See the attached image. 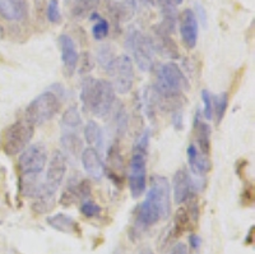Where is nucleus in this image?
<instances>
[{"instance_id": "23", "label": "nucleus", "mask_w": 255, "mask_h": 254, "mask_svg": "<svg viewBox=\"0 0 255 254\" xmlns=\"http://www.w3.org/2000/svg\"><path fill=\"white\" fill-rule=\"evenodd\" d=\"M157 42L153 41L154 50H158L162 55L167 56V58H179V52H177L176 45L174 41L171 40L170 35L166 33H161V32H156Z\"/></svg>"}, {"instance_id": "16", "label": "nucleus", "mask_w": 255, "mask_h": 254, "mask_svg": "<svg viewBox=\"0 0 255 254\" xmlns=\"http://www.w3.org/2000/svg\"><path fill=\"white\" fill-rule=\"evenodd\" d=\"M99 4L100 0H65V9L74 19H83L92 14Z\"/></svg>"}, {"instance_id": "29", "label": "nucleus", "mask_w": 255, "mask_h": 254, "mask_svg": "<svg viewBox=\"0 0 255 254\" xmlns=\"http://www.w3.org/2000/svg\"><path fill=\"white\" fill-rule=\"evenodd\" d=\"M114 51L109 47V45H104L99 49V52H97V59H99V63L101 64L104 69L106 70L108 67L111 64V61L114 60Z\"/></svg>"}, {"instance_id": "1", "label": "nucleus", "mask_w": 255, "mask_h": 254, "mask_svg": "<svg viewBox=\"0 0 255 254\" xmlns=\"http://www.w3.org/2000/svg\"><path fill=\"white\" fill-rule=\"evenodd\" d=\"M170 183L165 176L154 175L145 200L136 210L135 228L144 231L154 226L161 220L168 219L171 214Z\"/></svg>"}, {"instance_id": "32", "label": "nucleus", "mask_w": 255, "mask_h": 254, "mask_svg": "<svg viewBox=\"0 0 255 254\" xmlns=\"http://www.w3.org/2000/svg\"><path fill=\"white\" fill-rule=\"evenodd\" d=\"M92 61H91V58H90V54L88 52H86V54H83V56H82V67H81V72L82 73H87L90 72V70H92Z\"/></svg>"}, {"instance_id": "26", "label": "nucleus", "mask_w": 255, "mask_h": 254, "mask_svg": "<svg viewBox=\"0 0 255 254\" xmlns=\"http://www.w3.org/2000/svg\"><path fill=\"white\" fill-rule=\"evenodd\" d=\"M116 10L119 13L120 22H128L134 17L136 12L135 0H115Z\"/></svg>"}, {"instance_id": "40", "label": "nucleus", "mask_w": 255, "mask_h": 254, "mask_svg": "<svg viewBox=\"0 0 255 254\" xmlns=\"http://www.w3.org/2000/svg\"><path fill=\"white\" fill-rule=\"evenodd\" d=\"M139 1L147 4V5H152V4H154V0H139Z\"/></svg>"}, {"instance_id": "25", "label": "nucleus", "mask_w": 255, "mask_h": 254, "mask_svg": "<svg viewBox=\"0 0 255 254\" xmlns=\"http://www.w3.org/2000/svg\"><path fill=\"white\" fill-rule=\"evenodd\" d=\"M91 20H95V24L92 27V36L96 40H104L110 33V23L108 19L102 18L101 15L93 12L90 15Z\"/></svg>"}, {"instance_id": "22", "label": "nucleus", "mask_w": 255, "mask_h": 254, "mask_svg": "<svg viewBox=\"0 0 255 254\" xmlns=\"http://www.w3.org/2000/svg\"><path fill=\"white\" fill-rule=\"evenodd\" d=\"M84 138L87 141L88 145L95 150H100L104 146V134L102 129L95 120H90L87 124L84 125L83 129Z\"/></svg>"}, {"instance_id": "35", "label": "nucleus", "mask_w": 255, "mask_h": 254, "mask_svg": "<svg viewBox=\"0 0 255 254\" xmlns=\"http://www.w3.org/2000/svg\"><path fill=\"white\" fill-rule=\"evenodd\" d=\"M170 254H189V253H188V248H186V246L184 244V243H177V244H175V246L172 247L171 253Z\"/></svg>"}, {"instance_id": "19", "label": "nucleus", "mask_w": 255, "mask_h": 254, "mask_svg": "<svg viewBox=\"0 0 255 254\" xmlns=\"http://www.w3.org/2000/svg\"><path fill=\"white\" fill-rule=\"evenodd\" d=\"M188 161L191 171L198 176H204L211 170V161L208 156L199 152L194 145H190L188 148Z\"/></svg>"}, {"instance_id": "30", "label": "nucleus", "mask_w": 255, "mask_h": 254, "mask_svg": "<svg viewBox=\"0 0 255 254\" xmlns=\"http://www.w3.org/2000/svg\"><path fill=\"white\" fill-rule=\"evenodd\" d=\"M46 15L51 23H60L61 13L59 8V0H50L46 8Z\"/></svg>"}, {"instance_id": "4", "label": "nucleus", "mask_w": 255, "mask_h": 254, "mask_svg": "<svg viewBox=\"0 0 255 254\" xmlns=\"http://www.w3.org/2000/svg\"><path fill=\"white\" fill-rule=\"evenodd\" d=\"M148 137V132L140 137L129 162V189L133 198H139L145 191Z\"/></svg>"}, {"instance_id": "15", "label": "nucleus", "mask_w": 255, "mask_h": 254, "mask_svg": "<svg viewBox=\"0 0 255 254\" xmlns=\"http://www.w3.org/2000/svg\"><path fill=\"white\" fill-rule=\"evenodd\" d=\"M174 198L176 203H184L193 193V182L186 169H179L174 175Z\"/></svg>"}, {"instance_id": "3", "label": "nucleus", "mask_w": 255, "mask_h": 254, "mask_svg": "<svg viewBox=\"0 0 255 254\" xmlns=\"http://www.w3.org/2000/svg\"><path fill=\"white\" fill-rule=\"evenodd\" d=\"M81 101L87 111L100 118H105L113 111L115 90L110 82L88 77L82 83Z\"/></svg>"}, {"instance_id": "10", "label": "nucleus", "mask_w": 255, "mask_h": 254, "mask_svg": "<svg viewBox=\"0 0 255 254\" xmlns=\"http://www.w3.org/2000/svg\"><path fill=\"white\" fill-rule=\"evenodd\" d=\"M198 19L195 12L185 9L180 15V35L188 49H194L198 42Z\"/></svg>"}, {"instance_id": "34", "label": "nucleus", "mask_w": 255, "mask_h": 254, "mask_svg": "<svg viewBox=\"0 0 255 254\" xmlns=\"http://www.w3.org/2000/svg\"><path fill=\"white\" fill-rule=\"evenodd\" d=\"M172 124L177 130L183 128V113L180 110L179 111H174V114H172Z\"/></svg>"}, {"instance_id": "33", "label": "nucleus", "mask_w": 255, "mask_h": 254, "mask_svg": "<svg viewBox=\"0 0 255 254\" xmlns=\"http://www.w3.org/2000/svg\"><path fill=\"white\" fill-rule=\"evenodd\" d=\"M244 205L249 206L252 205L253 201H254V194H253V187L250 185L249 188H245L244 189V197H243Z\"/></svg>"}, {"instance_id": "14", "label": "nucleus", "mask_w": 255, "mask_h": 254, "mask_svg": "<svg viewBox=\"0 0 255 254\" xmlns=\"http://www.w3.org/2000/svg\"><path fill=\"white\" fill-rule=\"evenodd\" d=\"M82 164L88 175L96 180H100L105 174V165L102 162L99 151L93 147L84 148L81 155Z\"/></svg>"}, {"instance_id": "36", "label": "nucleus", "mask_w": 255, "mask_h": 254, "mask_svg": "<svg viewBox=\"0 0 255 254\" xmlns=\"http://www.w3.org/2000/svg\"><path fill=\"white\" fill-rule=\"evenodd\" d=\"M190 246L191 248L195 249V251H198V249L200 248V246H202V240H200V238L198 237V235H190Z\"/></svg>"}, {"instance_id": "39", "label": "nucleus", "mask_w": 255, "mask_h": 254, "mask_svg": "<svg viewBox=\"0 0 255 254\" xmlns=\"http://www.w3.org/2000/svg\"><path fill=\"white\" fill-rule=\"evenodd\" d=\"M253 230H254V228L250 229L249 235H248V237L245 238V240H247V242H245V243H247L248 246H249V244H252V243H253Z\"/></svg>"}, {"instance_id": "13", "label": "nucleus", "mask_w": 255, "mask_h": 254, "mask_svg": "<svg viewBox=\"0 0 255 254\" xmlns=\"http://www.w3.org/2000/svg\"><path fill=\"white\" fill-rule=\"evenodd\" d=\"M91 197V184L87 179L73 183L72 185L63 192L60 197V203L65 207L77 203L78 201H86Z\"/></svg>"}, {"instance_id": "20", "label": "nucleus", "mask_w": 255, "mask_h": 254, "mask_svg": "<svg viewBox=\"0 0 255 254\" xmlns=\"http://www.w3.org/2000/svg\"><path fill=\"white\" fill-rule=\"evenodd\" d=\"M194 130L197 143L200 148L199 152H202L206 156H209V152H211V127L207 124L206 121L200 119L199 113L197 114L194 119Z\"/></svg>"}, {"instance_id": "8", "label": "nucleus", "mask_w": 255, "mask_h": 254, "mask_svg": "<svg viewBox=\"0 0 255 254\" xmlns=\"http://www.w3.org/2000/svg\"><path fill=\"white\" fill-rule=\"evenodd\" d=\"M60 100L54 92L41 93L35 100H32L27 106L24 119L31 125H42L46 121L51 120L60 110Z\"/></svg>"}, {"instance_id": "7", "label": "nucleus", "mask_w": 255, "mask_h": 254, "mask_svg": "<svg viewBox=\"0 0 255 254\" xmlns=\"http://www.w3.org/2000/svg\"><path fill=\"white\" fill-rule=\"evenodd\" d=\"M32 137L33 125L29 124L26 119L17 120L3 132L0 139V147L6 156H15L28 147Z\"/></svg>"}, {"instance_id": "37", "label": "nucleus", "mask_w": 255, "mask_h": 254, "mask_svg": "<svg viewBox=\"0 0 255 254\" xmlns=\"http://www.w3.org/2000/svg\"><path fill=\"white\" fill-rule=\"evenodd\" d=\"M163 1H166V3H168V4H171V5H174V6H177L183 3L184 0H163Z\"/></svg>"}, {"instance_id": "9", "label": "nucleus", "mask_w": 255, "mask_h": 254, "mask_svg": "<svg viewBox=\"0 0 255 254\" xmlns=\"http://www.w3.org/2000/svg\"><path fill=\"white\" fill-rule=\"evenodd\" d=\"M106 72L111 77V86L115 92L122 95L130 92L134 83V68L131 59L128 55L115 56Z\"/></svg>"}, {"instance_id": "24", "label": "nucleus", "mask_w": 255, "mask_h": 254, "mask_svg": "<svg viewBox=\"0 0 255 254\" xmlns=\"http://www.w3.org/2000/svg\"><path fill=\"white\" fill-rule=\"evenodd\" d=\"M61 127L63 129L78 130L82 127V118L77 106H70L65 110L61 118Z\"/></svg>"}, {"instance_id": "11", "label": "nucleus", "mask_w": 255, "mask_h": 254, "mask_svg": "<svg viewBox=\"0 0 255 254\" xmlns=\"http://www.w3.org/2000/svg\"><path fill=\"white\" fill-rule=\"evenodd\" d=\"M105 173H108L111 182L120 187L124 175V161H123L122 152H120L119 142L113 143L108 153V165L105 166Z\"/></svg>"}, {"instance_id": "21", "label": "nucleus", "mask_w": 255, "mask_h": 254, "mask_svg": "<svg viewBox=\"0 0 255 254\" xmlns=\"http://www.w3.org/2000/svg\"><path fill=\"white\" fill-rule=\"evenodd\" d=\"M60 143L73 156H79V155H82V151L84 150L83 141H82L81 136H79L77 130L63 129Z\"/></svg>"}, {"instance_id": "12", "label": "nucleus", "mask_w": 255, "mask_h": 254, "mask_svg": "<svg viewBox=\"0 0 255 254\" xmlns=\"http://www.w3.org/2000/svg\"><path fill=\"white\" fill-rule=\"evenodd\" d=\"M0 15L9 22H22L27 19V0H0Z\"/></svg>"}, {"instance_id": "38", "label": "nucleus", "mask_w": 255, "mask_h": 254, "mask_svg": "<svg viewBox=\"0 0 255 254\" xmlns=\"http://www.w3.org/2000/svg\"><path fill=\"white\" fill-rule=\"evenodd\" d=\"M138 254H154V253H153V252H152L151 248H148V247H144V248H142L139 252H138Z\"/></svg>"}, {"instance_id": "27", "label": "nucleus", "mask_w": 255, "mask_h": 254, "mask_svg": "<svg viewBox=\"0 0 255 254\" xmlns=\"http://www.w3.org/2000/svg\"><path fill=\"white\" fill-rule=\"evenodd\" d=\"M227 105H229V95L226 92L213 97V115L216 116L217 124H220L225 114H226Z\"/></svg>"}, {"instance_id": "31", "label": "nucleus", "mask_w": 255, "mask_h": 254, "mask_svg": "<svg viewBox=\"0 0 255 254\" xmlns=\"http://www.w3.org/2000/svg\"><path fill=\"white\" fill-rule=\"evenodd\" d=\"M202 101H203V115L207 120L213 118V96L208 90L202 91Z\"/></svg>"}, {"instance_id": "2", "label": "nucleus", "mask_w": 255, "mask_h": 254, "mask_svg": "<svg viewBox=\"0 0 255 254\" xmlns=\"http://www.w3.org/2000/svg\"><path fill=\"white\" fill-rule=\"evenodd\" d=\"M47 164L46 147L41 143L28 146L20 152L18 169L20 173V192L26 197H36L40 194L42 183L38 178Z\"/></svg>"}, {"instance_id": "18", "label": "nucleus", "mask_w": 255, "mask_h": 254, "mask_svg": "<svg viewBox=\"0 0 255 254\" xmlns=\"http://www.w3.org/2000/svg\"><path fill=\"white\" fill-rule=\"evenodd\" d=\"M46 223L52 229H55V230L60 231V233H64V234H81V228H79L78 223L73 217H70L69 215L56 214L54 216L47 217Z\"/></svg>"}, {"instance_id": "6", "label": "nucleus", "mask_w": 255, "mask_h": 254, "mask_svg": "<svg viewBox=\"0 0 255 254\" xmlns=\"http://www.w3.org/2000/svg\"><path fill=\"white\" fill-rule=\"evenodd\" d=\"M188 88V79L177 64L166 63L157 69L156 91L161 97L176 98Z\"/></svg>"}, {"instance_id": "5", "label": "nucleus", "mask_w": 255, "mask_h": 254, "mask_svg": "<svg viewBox=\"0 0 255 254\" xmlns=\"http://www.w3.org/2000/svg\"><path fill=\"white\" fill-rule=\"evenodd\" d=\"M125 45L133 56L136 67L142 72H149L153 68L154 46L153 40L149 36L144 35L135 27H130L128 29Z\"/></svg>"}, {"instance_id": "28", "label": "nucleus", "mask_w": 255, "mask_h": 254, "mask_svg": "<svg viewBox=\"0 0 255 254\" xmlns=\"http://www.w3.org/2000/svg\"><path fill=\"white\" fill-rule=\"evenodd\" d=\"M81 212L83 216H86L87 219H95V217H99L102 212V208L100 207L95 201H92L91 198L83 201L81 206Z\"/></svg>"}, {"instance_id": "41", "label": "nucleus", "mask_w": 255, "mask_h": 254, "mask_svg": "<svg viewBox=\"0 0 255 254\" xmlns=\"http://www.w3.org/2000/svg\"><path fill=\"white\" fill-rule=\"evenodd\" d=\"M3 35H4V31H3V28L0 27V37H3Z\"/></svg>"}, {"instance_id": "17", "label": "nucleus", "mask_w": 255, "mask_h": 254, "mask_svg": "<svg viewBox=\"0 0 255 254\" xmlns=\"http://www.w3.org/2000/svg\"><path fill=\"white\" fill-rule=\"evenodd\" d=\"M59 45H60L61 60H63L64 65L69 70H74L79 61V54L77 51L76 43L73 38L68 35H60Z\"/></svg>"}]
</instances>
